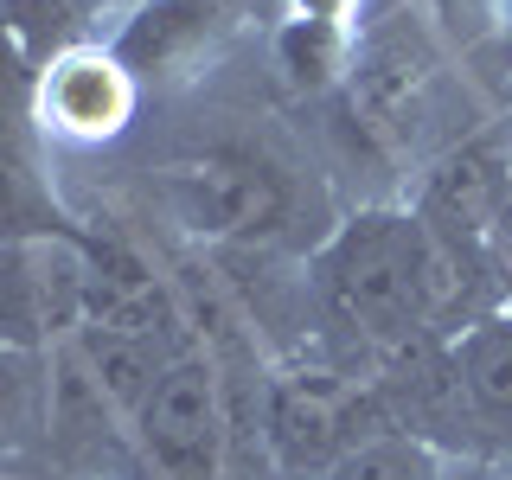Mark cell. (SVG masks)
I'll return each instance as SVG.
<instances>
[{"label": "cell", "mask_w": 512, "mask_h": 480, "mask_svg": "<svg viewBox=\"0 0 512 480\" xmlns=\"http://www.w3.org/2000/svg\"><path fill=\"white\" fill-rule=\"evenodd\" d=\"M500 122H506V141H512V109H506V116H500Z\"/></svg>", "instance_id": "19"}, {"label": "cell", "mask_w": 512, "mask_h": 480, "mask_svg": "<svg viewBox=\"0 0 512 480\" xmlns=\"http://www.w3.org/2000/svg\"><path fill=\"white\" fill-rule=\"evenodd\" d=\"M0 480H13V474H0Z\"/></svg>", "instance_id": "21"}, {"label": "cell", "mask_w": 512, "mask_h": 480, "mask_svg": "<svg viewBox=\"0 0 512 480\" xmlns=\"http://www.w3.org/2000/svg\"><path fill=\"white\" fill-rule=\"evenodd\" d=\"M0 468H7V461H0Z\"/></svg>", "instance_id": "22"}, {"label": "cell", "mask_w": 512, "mask_h": 480, "mask_svg": "<svg viewBox=\"0 0 512 480\" xmlns=\"http://www.w3.org/2000/svg\"><path fill=\"white\" fill-rule=\"evenodd\" d=\"M141 109V84L103 39H71L32 71V116L45 141L64 148H103Z\"/></svg>", "instance_id": "6"}, {"label": "cell", "mask_w": 512, "mask_h": 480, "mask_svg": "<svg viewBox=\"0 0 512 480\" xmlns=\"http://www.w3.org/2000/svg\"><path fill=\"white\" fill-rule=\"evenodd\" d=\"M461 480H512V455H474V461H461Z\"/></svg>", "instance_id": "17"}, {"label": "cell", "mask_w": 512, "mask_h": 480, "mask_svg": "<svg viewBox=\"0 0 512 480\" xmlns=\"http://www.w3.org/2000/svg\"><path fill=\"white\" fill-rule=\"evenodd\" d=\"M45 404H52V352L0 340V461L45 442Z\"/></svg>", "instance_id": "12"}, {"label": "cell", "mask_w": 512, "mask_h": 480, "mask_svg": "<svg viewBox=\"0 0 512 480\" xmlns=\"http://www.w3.org/2000/svg\"><path fill=\"white\" fill-rule=\"evenodd\" d=\"M487 20H493V0H487Z\"/></svg>", "instance_id": "20"}, {"label": "cell", "mask_w": 512, "mask_h": 480, "mask_svg": "<svg viewBox=\"0 0 512 480\" xmlns=\"http://www.w3.org/2000/svg\"><path fill=\"white\" fill-rule=\"evenodd\" d=\"M448 359H455V378L468 391L480 448L487 455H512V301L468 320L448 340Z\"/></svg>", "instance_id": "11"}, {"label": "cell", "mask_w": 512, "mask_h": 480, "mask_svg": "<svg viewBox=\"0 0 512 480\" xmlns=\"http://www.w3.org/2000/svg\"><path fill=\"white\" fill-rule=\"evenodd\" d=\"M7 13H13V0H0V26H7Z\"/></svg>", "instance_id": "18"}, {"label": "cell", "mask_w": 512, "mask_h": 480, "mask_svg": "<svg viewBox=\"0 0 512 480\" xmlns=\"http://www.w3.org/2000/svg\"><path fill=\"white\" fill-rule=\"evenodd\" d=\"M231 32H237V0H135V7H122L103 45L148 90V84H180L199 64H212Z\"/></svg>", "instance_id": "9"}, {"label": "cell", "mask_w": 512, "mask_h": 480, "mask_svg": "<svg viewBox=\"0 0 512 480\" xmlns=\"http://www.w3.org/2000/svg\"><path fill=\"white\" fill-rule=\"evenodd\" d=\"M256 410H263V448L282 480H327L352 448L391 429L378 384L346 378L314 359L276 365L256 391Z\"/></svg>", "instance_id": "2"}, {"label": "cell", "mask_w": 512, "mask_h": 480, "mask_svg": "<svg viewBox=\"0 0 512 480\" xmlns=\"http://www.w3.org/2000/svg\"><path fill=\"white\" fill-rule=\"evenodd\" d=\"M506 205H512V141H506V122H480L429 154L410 212L436 224L442 237L487 250V231L500 224Z\"/></svg>", "instance_id": "8"}, {"label": "cell", "mask_w": 512, "mask_h": 480, "mask_svg": "<svg viewBox=\"0 0 512 480\" xmlns=\"http://www.w3.org/2000/svg\"><path fill=\"white\" fill-rule=\"evenodd\" d=\"M148 192H154L160 212H167V224L186 231L192 244H263L295 212L288 180L250 148L173 154L148 173Z\"/></svg>", "instance_id": "4"}, {"label": "cell", "mask_w": 512, "mask_h": 480, "mask_svg": "<svg viewBox=\"0 0 512 480\" xmlns=\"http://www.w3.org/2000/svg\"><path fill=\"white\" fill-rule=\"evenodd\" d=\"M77 237H0V340L52 352L77 320Z\"/></svg>", "instance_id": "10"}, {"label": "cell", "mask_w": 512, "mask_h": 480, "mask_svg": "<svg viewBox=\"0 0 512 480\" xmlns=\"http://www.w3.org/2000/svg\"><path fill=\"white\" fill-rule=\"evenodd\" d=\"M487 39L493 52H500V64L512 71V0H493V20H487Z\"/></svg>", "instance_id": "16"}, {"label": "cell", "mask_w": 512, "mask_h": 480, "mask_svg": "<svg viewBox=\"0 0 512 480\" xmlns=\"http://www.w3.org/2000/svg\"><path fill=\"white\" fill-rule=\"evenodd\" d=\"M26 39L0 26V237H84V224L58 205L39 160V116H32Z\"/></svg>", "instance_id": "7"}, {"label": "cell", "mask_w": 512, "mask_h": 480, "mask_svg": "<svg viewBox=\"0 0 512 480\" xmlns=\"http://www.w3.org/2000/svg\"><path fill=\"white\" fill-rule=\"evenodd\" d=\"M352 52H359V32H352V26L295 20V13H288V20L276 26V71H282L295 90H308V96L346 90Z\"/></svg>", "instance_id": "13"}, {"label": "cell", "mask_w": 512, "mask_h": 480, "mask_svg": "<svg viewBox=\"0 0 512 480\" xmlns=\"http://www.w3.org/2000/svg\"><path fill=\"white\" fill-rule=\"evenodd\" d=\"M231 455V410L224 378L205 340L160 365L154 391L128 416V468L122 480H224Z\"/></svg>", "instance_id": "3"}, {"label": "cell", "mask_w": 512, "mask_h": 480, "mask_svg": "<svg viewBox=\"0 0 512 480\" xmlns=\"http://www.w3.org/2000/svg\"><path fill=\"white\" fill-rule=\"evenodd\" d=\"M436 84H442V58L423 13H391L384 26L359 32V52H352L346 71V103L352 122L378 148H410L416 128L436 109Z\"/></svg>", "instance_id": "5"}, {"label": "cell", "mask_w": 512, "mask_h": 480, "mask_svg": "<svg viewBox=\"0 0 512 480\" xmlns=\"http://www.w3.org/2000/svg\"><path fill=\"white\" fill-rule=\"evenodd\" d=\"M327 480H448V455H436V448L416 442V436L384 429L365 448H352Z\"/></svg>", "instance_id": "14"}, {"label": "cell", "mask_w": 512, "mask_h": 480, "mask_svg": "<svg viewBox=\"0 0 512 480\" xmlns=\"http://www.w3.org/2000/svg\"><path fill=\"white\" fill-rule=\"evenodd\" d=\"M359 7L365 0H288L295 20H327V26H352V32H359Z\"/></svg>", "instance_id": "15"}, {"label": "cell", "mask_w": 512, "mask_h": 480, "mask_svg": "<svg viewBox=\"0 0 512 480\" xmlns=\"http://www.w3.org/2000/svg\"><path fill=\"white\" fill-rule=\"evenodd\" d=\"M314 295L346 333L397 359L423 340H455L506 288L480 244L442 237L410 205H365L314 250Z\"/></svg>", "instance_id": "1"}]
</instances>
